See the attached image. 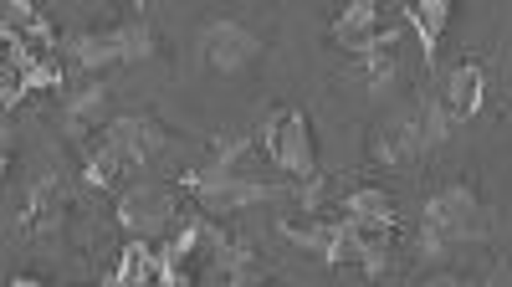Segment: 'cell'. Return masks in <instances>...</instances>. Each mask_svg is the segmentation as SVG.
<instances>
[{"instance_id":"6da1fadb","label":"cell","mask_w":512,"mask_h":287,"mask_svg":"<svg viewBox=\"0 0 512 287\" xmlns=\"http://www.w3.org/2000/svg\"><path fill=\"white\" fill-rule=\"evenodd\" d=\"M118 221L134 241H159L164 231L180 226V211H175V195H169L164 185L144 180V185H128L118 195Z\"/></svg>"},{"instance_id":"7a4b0ae2","label":"cell","mask_w":512,"mask_h":287,"mask_svg":"<svg viewBox=\"0 0 512 287\" xmlns=\"http://www.w3.org/2000/svg\"><path fill=\"white\" fill-rule=\"evenodd\" d=\"M425 226H436L446 241L482 236V231H487V216H482L477 190H466V185H446V190H436V195H425Z\"/></svg>"},{"instance_id":"3957f363","label":"cell","mask_w":512,"mask_h":287,"mask_svg":"<svg viewBox=\"0 0 512 287\" xmlns=\"http://www.w3.org/2000/svg\"><path fill=\"white\" fill-rule=\"evenodd\" d=\"M103 139L118 149V159L128 164V170H139V164H149L159 149H164V134H159V123L154 118H134V113H123V118H108V129Z\"/></svg>"},{"instance_id":"277c9868","label":"cell","mask_w":512,"mask_h":287,"mask_svg":"<svg viewBox=\"0 0 512 287\" xmlns=\"http://www.w3.org/2000/svg\"><path fill=\"white\" fill-rule=\"evenodd\" d=\"M200 41H205V62L216 72H241L256 52H262V41H256L241 21H210Z\"/></svg>"},{"instance_id":"5b68a950","label":"cell","mask_w":512,"mask_h":287,"mask_svg":"<svg viewBox=\"0 0 512 287\" xmlns=\"http://www.w3.org/2000/svg\"><path fill=\"white\" fill-rule=\"evenodd\" d=\"M482 67L477 62H461V67H451V77L441 82V93H436V108H441V118L451 123H472L477 118V108H482Z\"/></svg>"},{"instance_id":"8992f818","label":"cell","mask_w":512,"mask_h":287,"mask_svg":"<svg viewBox=\"0 0 512 287\" xmlns=\"http://www.w3.org/2000/svg\"><path fill=\"white\" fill-rule=\"evenodd\" d=\"M390 26H395V21H384V11L374 6V0H359V6H349L344 16L333 21V41H338L344 52H354V57H369Z\"/></svg>"},{"instance_id":"52a82bcc","label":"cell","mask_w":512,"mask_h":287,"mask_svg":"<svg viewBox=\"0 0 512 287\" xmlns=\"http://www.w3.org/2000/svg\"><path fill=\"white\" fill-rule=\"evenodd\" d=\"M277 170L292 175L297 185L318 175V154H313V134L303 113H282V139H277Z\"/></svg>"},{"instance_id":"ba28073f","label":"cell","mask_w":512,"mask_h":287,"mask_svg":"<svg viewBox=\"0 0 512 287\" xmlns=\"http://www.w3.org/2000/svg\"><path fill=\"white\" fill-rule=\"evenodd\" d=\"M420 149H431V144H425V118H420V108L390 118V123L374 134V159H379V164H405V159H415Z\"/></svg>"},{"instance_id":"9c48e42d","label":"cell","mask_w":512,"mask_h":287,"mask_svg":"<svg viewBox=\"0 0 512 287\" xmlns=\"http://www.w3.org/2000/svg\"><path fill=\"white\" fill-rule=\"evenodd\" d=\"M67 57H72V67H82V72H98V67L123 62L118 31H82V36H72V41H67Z\"/></svg>"},{"instance_id":"30bf717a","label":"cell","mask_w":512,"mask_h":287,"mask_svg":"<svg viewBox=\"0 0 512 287\" xmlns=\"http://www.w3.org/2000/svg\"><path fill=\"white\" fill-rule=\"evenodd\" d=\"M338 211H344V221H384V226H395V200L384 195V190H374V185L349 190Z\"/></svg>"},{"instance_id":"8fae6325","label":"cell","mask_w":512,"mask_h":287,"mask_svg":"<svg viewBox=\"0 0 512 287\" xmlns=\"http://www.w3.org/2000/svg\"><path fill=\"white\" fill-rule=\"evenodd\" d=\"M405 21L420 31L425 57H436V41H441V31H446V21H451V6H446V0H420V6L405 11Z\"/></svg>"},{"instance_id":"7c38bea8","label":"cell","mask_w":512,"mask_h":287,"mask_svg":"<svg viewBox=\"0 0 512 287\" xmlns=\"http://www.w3.org/2000/svg\"><path fill=\"white\" fill-rule=\"evenodd\" d=\"M221 272L231 287H251L256 277H262V267H256V252H251V241H226V252H221Z\"/></svg>"},{"instance_id":"4fadbf2b","label":"cell","mask_w":512,"mask_h":287,"mask_svg":"<svg viewBox=\"0 0 512 287\" xmlns=\"http://www.w3.org/2000/svg\"><path fill=\"white\" fill-rule=\"evenodd\" d=\"M113 31H118L123 62H139V57H149V52H154V31H149L144 21H123V26H113Z\"/></svg>"},{"instance_id":"5bb4252c","label":"cell","mask_w":512,"mask_h":287,"mask_svg":"<svg viewBox=\"0 0 512 287\" xmlns=\"http://www.w3.org/2000/svg\"><path fill=\"white\" fill-rule=\"evenodd\" d=\"M11 287H47V282H36V277H16Z\"/></svg>"}]
</instances>
